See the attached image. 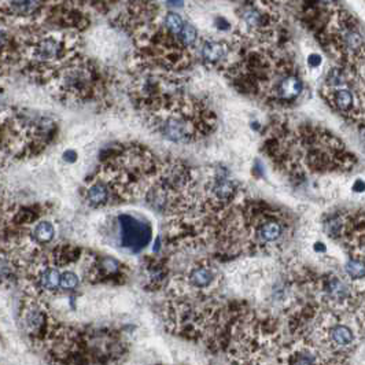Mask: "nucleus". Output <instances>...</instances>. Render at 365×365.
<instances>
[{"mask_svg":"<svg viewBox=\"0 0 365 365\" xmlns=\"http://www.w3.org/2000/svg\"><path fill=\"white\" fill-rule=\"evenodd\" d=\"M158 131L172 142L188 143L195 137L198 128L187 111L173 107L158 117Z\"/></svg>","mask_w":365,"mask_h":365,"instance_id":"nucleus-1","label":"nucleus"},{"mask_svg":"<svg viewBox=\"0 0 365 365\" xmlns=\"http://www.w3.org/2000/svg\"><path fill=\"white\" fill-rule=\"evenodd\" d=\"M120 223L121 243L132 251H139L144 249L151 239V229L147 223L132 216H121Z\"/></svg>","mask_w":365,"mask_h":365,"instance_id":"nucleus-2","label":"nucleus"},{"mask_svg":"<svg viewBox=\"0 0 365 365\" xmlns=\"http://www.w3.org/2000/svg\"><path fill=\"white\" fill-rule=\"evenodd\" d=\"M236 187L227 177H216L210 185V196L217 203H227L234 198Z\"/></svg>","mask_w":365,"mask_h":365,"instance_id":"nucleus-3","label":"nucleus"},{"mask_svg":"<svg viewBox=\"0 0 365 365\" xmlns=\"http://www.w3.org/2000/svg\"><path fill=\"white\" fill-rule=\"evenodd\" d=\"M302 92V81L297 76H285L276 88V95L281 100H294Z\"/></svg>","mask_w":365,"mask_h":365,"instance_id":"nucleus-4","label":"nucleus"},{"mask_svg":"<svg viewBox=\"0 0 365 365\" xmlns=\"http://www.w3.org/2000/svg\"><path fill=\"white\" fill-rule=\"evenodd\" d=\"M187 281L191 287L198 288V290H205L207 287H210L214 281V272L213 269L206 267V265H199L191 269L188 274Z\"/></svg>","mask_w":365,"mask_h":365,"instance_id":"nucleus-5","label":"nucleus"},{"mask_svg":"<svg viewBox=\"0 0 365 365\" xmlns=\"http://www.w3.org/2000/svg\"><path fill=\"white\" fill-rule=\"evenodd\" d=\"M332 106L343 114H349L356 108V99L348 88H337L331 95Z\"/></svg>","mask_w":365,"mask_h":365,"instance_id":"nucleus-6","label":"nucleus"},{"mask_svg":"<svg viewBox=\"0 0 365 365\" xmlns=\"http://www.w3.org/2000/svg\"><path fill=\"white\" fill-rule=\"evenodd\" d=\"M281 235H283V225L274 218L264 221L258 227V238L267 243H274L276 240H279Z\"/></svg>","mask_w":365,"mask_h":365,"instance_id":"nucleus-7","label":"nucleus"},{"mask_svg":"<svg viewBox=\"0 0 365 365\" xmlns=\"http://www.w3.org/2000/svg\"><path fill=\"white\" fill-rule=\"evenodd\" d=\"M26 328L33 335H43V331L46 330V316L40 310H30L25 317Z\"/></svg>","mask_w":365,"mask_h":365,"instance_id":"nucleus-8","label":"nucleus"},{"mask_svg":"<svg viewBox=\"0 0 365 365\" xmlns=\"http://www.w3.org/2000/svg\"><path fill=\"white\" fill-rule=\"evenodd\" d=\"M227 48L221 43L217 41H209L202 48V55L209 63H217L225 57Z\"/></svg>","mask_w":365,"mask_h":365,"instance_id":"nucleus-9","label":"nucleus"},{"mask_svg":"<svg viewBox=\"0 0 365 365\" xmlns=\"http://www.w3.org/2000/svg\"><path fill=\"white\" fill-rule=\"evenodd\" d=\"M88 200H90V203L93 206H99V205H103L108 198V191L106 188V185H103V184H95V185H92L91 188L88 189Z\"/></svg>","mask_w":365,"mask_h":365,"instance_id":"nucleus-10","label":"nucleus"},{"mask_svg":"<svg viewBox=\"0 0 365 365\" xmlns=\"http://www.w3.org/2000/svg\"><path fill=\"white\" fill-rule=\"evenodd\" d=\"M54 234H55V231H54L52 224L48 223V221H41L40 224L36 225L33 236L36 240H39L41 243H44V242H50V240H52Z\"/></svg>","mask_w":365,"mask_h":365,"instance_id":"nucleus-11","label":"nucleus"},{"mask_svg":"<svg viewBox=\"0 0 365 365\" xmlns=\"http://www.w3.org/2000/svg\"><path fill=\"white\" fill-rule=\"evenodd\" d=\"M164 22H165V29L168 32H171L172 34H176L179 36L180 32L184 28V21L182 18L176 14V12H168L164 18Z\"/></svg>","mask_w":365,"mask_h":365,"instance_id":"nucleus-12","label":"nucleus"},{"mask_svg":"<svg viewBox=\"0 0 365 365\" xmlns=\"http://www.w3.org/2000/svg\"><path fill=\"white\" fill-rule=\"evenodd\" d=\"M59 280H61V274L57 269H47L41 277V284L47 290H55L57 287H59Z\"/></svg>","mask_w":365,"mask_h":365,"instance_id":"nucleus-13","label":"nucleus"},{"mask_svg":"<svg viewBox=\"0 0 365 365\" xmlns=\"http://www.w3.org/2000/svg\"><path fill=\"white\" fill-rule=\"evenodd\" d=\"M37 52H39V55H40L41 58H44V59L54 58L58 52V43L57 41L51 40V39L41 41Z\"/></svg>","mask_w":365,"mask_h":365,"instance_id":"nucleus-14","label":"nucleus"},{"mask_svg":"<svg viewBox=\"0 0 365 365\" xmlns=\"http://www.w3.org/2000/svg\"><path fill=\"white\" fill-rule=\"evenodd\" d=\"M100 272L106 276H114L120 274V263L114 258H103L100 261Z\"/></svg>","mask_w":365,"mask_h":365,"instance_id":"nucleus-15","label":"nucleus"},{"mask_svg":"<svg viewBox=\"0 0 365 365\" xmlns=\"http://www.w3.org/2000/svg\"><path fill=\"white\" fill-rule=\"evenodd\" d=\"M177 37H179V41L182 43L184 46L194 44L195 40H196V30L188 23H184V28H182V30Z\"/></svg>","mask_w":365,"mask_h":365,"instance_id":"nucleus-16","label":"nucleus"},{"mask_svg":"<svg viewBox=\"0 0 365 365\" xmlns=\"http://www.w3.org/2000/svg\"><path fill=\"white\" fill-rule=\"evenodd\" d=\"M79 277L75 272H63L61 274V280H59V285L65 288V290H73L79 285Z\"/></svg>","mask_w":365,"mask_h":365,"instance_id":"nucleus-17","label":"nucleus"},{"mask_svg":"<svg viewBox=\"0 0 365 365\" xmlns=\"http://www.w3.org/2000/svg\"><path fill=\"white\" fill-rule=\"evenodd\" d=\"M346 272L353 279H363L364 277V264L357 260H352L346 265Z\"/></svg>","mask_w":365,"mask_h":365,"instance_id":"nucleus-18","label":"nucleus"},{"mask_svg":"<svg viewBox=\"0 0 365 365\" xmlns=\"http://www.w3.org/2000/svg\"><path fill=\"white\" fill-rule=\"evenodd\" d=\"M63 160L69 162V164H73L76 160H77V154H76L73 150H68V151H65V154H63Z\"/></svg>","mask_w":365,"mask_h":365,"instance_id":"nucleus-19","label":"nucleus"},{"mask_svg":"<svg viewBox=\"0 0 365 365\" xmlns=\"http://www.w3.org/2000/svg\"><path fill=\"white\" fill-rule=\"evenodd\" d=\"M308 62L310 66H314V68H316V66H319L320 63H321V57H320L319 54H312V55L308 58Z\"/></svg>","mask_w":365,"mask_h":365,"instance_id":"nucleus-20","label":"nucleus"},{"mask_svg":"<svg viewBox=\"0 0 365 365\" xmlns=\"http://www.w3.org/2000/svg\"><path fill=\"white\" fill-rule=\"evenodd\" d=\"M325 247L324 245H321V243H316V250H324Z\"/></svg>","mask_w":365,"mask_h":365,"instance_id":"nucleus-21","label":"nucleus"},{"mask_svg":"<svg viewBox=\"0 0 365 365\" xmlns=\"http://www.w3.org/2000/svg\"><path fill=\"white\" fill-rule=\"evenodd\" d=\"M1 41H3V33H1V30H0V44H1Z\"/></svg>","mask_w":365,"mask_h":365,"instance_id":"nucleus-22","label":"nucleus"}]
</instances>
